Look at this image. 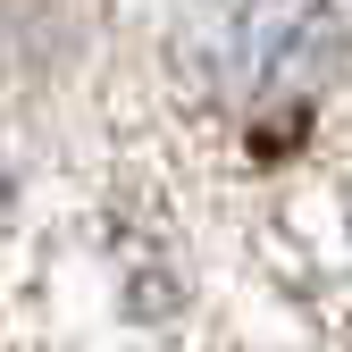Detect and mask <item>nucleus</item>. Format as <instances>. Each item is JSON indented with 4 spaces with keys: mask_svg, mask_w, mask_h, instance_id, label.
<instances>
[{
    "mask_svg": "<svg viewBox=\"0 0 352 352\" xmlns=\"http://www.w3.org/2000/svg\"><path fill=\"white\" fill-rule=\"evenodd\" d=\"M168 76L201 118L277 160L344 76V17L336 0H176Z\"/></svg>",
    "mask_w": 352,
    "mask_h": 352,
    "instance_id": "1",
    "label": "nucleus"
}]
</instances>
